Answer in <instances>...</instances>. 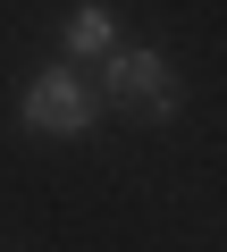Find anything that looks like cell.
<instances>
[{
    "instance_id": "1",
    "label": "cell",
    "mask_w": 227,
    "mask_h": 252,
    "mask_svg": "<svg viewBox=\"0 0 227 252\" xmlns=\"http://www.w3.org/2000/svg\"><path fill=\"white\" fill-rule=\"evenodd\" d=\"M101 101H118V109H135V118L168 126V118H177V101H185V84H177V67H168L152 42H118V51L101 59Z\"/></svg>"
},
{
    "instance_id": "2",
    "label": "cell",
    "mask_w": 227,
    "mask_h": 252,
    "mask_svg": "<svg viewBox=\"0 0 227 252\" xmlns=\"http://www.w3.org/2000/svg\"><path fill=\"white\" fill-rule=\"evenodd\" d=\"M26 135H42V143H76V135H93L101 126V93L76 76V67H42L34 84H26Z\"/></svg>"
},
{
    "instance_id": "3",
    "label": "cell",
    "mask_w": 227,
    "mask_h": 252,
    "mask_svg": "<svg viewBox=\"0 0 227 252\" xmlns=\"http://www.w3.org/2000/svg\"><path fill=\"white\" fill-rule=\"evenodd\" d=\"M59 42H67V59H109V51H118V17H109L101 0H84V9H67Z\"/></svg>"
}]
</instances>
